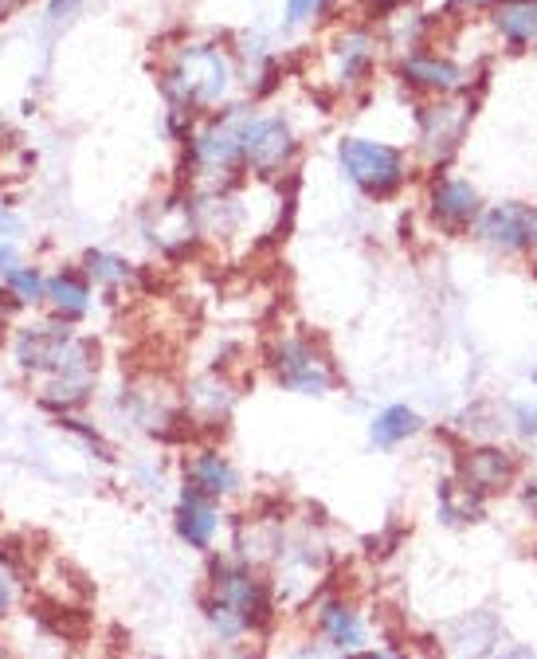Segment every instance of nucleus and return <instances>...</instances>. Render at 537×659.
I'll return each instance as SVG.
<instances>
[{
    "mask_svg": "<svg viewBox=\"0 0 537 659\" xmlns=\"http://www.w3.org/2000/svg\"><path fill=\"white\" fill-rule=\"evenodd\" d=\"M78 267L87 271V279H90V283H95L107 298H114L118 291H126V286L137 279V267L130 264L126 256H118V252H107V247H90L87 256L78 259Z\"/></svg>",
    "mask_w": 537,
    "mask_h": 659,
    "instance_id": "13",
    "label": "nucleus"
},
{
    "mask_svg": "<svg viewBox=\"0 0 537 659\" xmlns=\"http://www.w3.org/2000/svg\"><path fill=\"white\" fill-rule=\"evenodd\" d=\"M338 158H342L345 178L362 188L365 197L385 200L392 197L396 188L404 185V154L396 146H385V142L369 138H345L338 146Z\"/></svg>",
    "mask_w": 537,
    "mask_h": 659,
    "instance_id": "5",
    "label": "nucleus"
},
{
    "mask_svg": "<svg viewBox=\"0 0 537 659\" xmlns=\"http://www.w3.org/2000/svg\"><path fill=\"white\" fill-rule=\"evenodd\" d=\"M416 428H420V416L412 413L408 404H389V408L377 413V420H373L369 440L377 443V448H396V443L408 440Z\"/></svg>",
    "mask_w": 537,
    "mask_h": 659,
    "instance_id": "17",
    "label": "nucleus"
},
{
    "mask_svg": "<svg viewBox=\"0 0 537 659\" xmlns=\"http://www.w3.org/2000/svg\"><path fill=\"white\" fill-rule=\"evenodd\" d=\"M318 629H322V636L330 639L333 648H342V651H353L365 636L362 617H357L345 600H326L322 612H318Z\"/></svg>",
    "mask_w": 537,
    "mask_h": 659,
    "instance_id": "16",
    "label": "nucleus"
},
{
    "mask_svg": "<svg viewBox=\"0 0 537 659\" xmlns=\"http://www.w3.org/2000/svg\"><path fill=\"white\" fill-rule=\"evenodd\" d=\"M369 36H362V32H357V36H345L342 40V80L345 83H357L365 75V71H369Z\"/></svg>",
    "mask_w": 537,
    "mask_h": 659,
    "instance_id": "23",
    "label": "nucleus"
},
{
    "mask_svg": "<svg viewBox=\"0 0 537 659\" xmlns=\"http://www.w3.org/2000/svg\"><path fill=\"white\" fill-rule=\"evenodd\" d=\"M420 130H424V142H428V146L451 149L463 130V114H455V107H428L420 114Z\"/></svg>",
    "mask_w": 537,
    "mask_h": 659,
    "instance_id": "20",
    "label": "nucleus"
},
{
    "mask_svg": "<svg viewBox=\"0 0 537 659\" xmlns=\"http://www.w3.org/2000/svg\"><path fill=\"white\" fill-rule=\"evenodd\" d=\"M326 9V0H286V24H303Z\"/></svg>",
    "mask_w": 537,
    "mask_h": 659,
    "instance_id": "25",
    "label": "nucleus"
},
{
    "mask_svg": "<svg viewBox=\"0 0 537 659\" xmlns=\"http://www.w3.org/2000/svg\"><path fill=\"white\" fill-rule=\"evenodd\" d=\"M12 597H16V585H12V573L4 570V565H0V624H4V617H9Z\"/></svg>",
    "mask_w": 537,
    "mask_h": 659,
    "instance_id": "29",
    "label": "nucleus"
},
{
    "mask_svg": "<svg viewBox=\"0 0 537 659\" xmlns=\"http://www.w3.org/2000/svg\"><path fill=\"white\" fill-rule=\"evenodd\" d=\"M271 369L279 377L283 389L291 393H303V396H322L333 389V369L314 342L306 338H279L271 350Z\"/></svg>",
    "mask_w": 537,
    "mask_h": 659,
    "instance_id": "6",
    "label": "nucleus"
},
{
    "mask_svg": "<svg viewBox=\"0 0 537 659\" xmlns=\"http://www.w3.org/2000/svg\"><path fill=\"white\" fill-rule=\"evenodd\" d=\"M431 217H436V224L451 228V232H463V228L471 224V220L479 217V193L467 185V181H436L431 185Z\"/></svg>",
    "mask_w": 537,
    "mask_h": 659,
    "instance_id": "11",
    "label": "nucleus"
},
{
    "mask_svg": "<svg viewBox=\"0 0 537 659\" xmlns=\"http://www.w3.org/2000/svg\"><path fill=\"white\" fill-rule=\"evenodd\" d=\"M83 4H87V0H48V12H44V21H48L51 28H59V24H68L71 16L83 9Z\"/></svg>",
    "mask_w": 537,
    "mask_h": 659,
    "instance_id": "24",
    "label": "nucleus"
},
{
    "mask_svg": "<svg viewBox=\"0 0 537 659\" xmlns=\"http://www.w3.org/2000/svg\"><path fill=\"white\" fill-rule=\"evenodd\" d=\"M16 264H24V256H20L16 240H0V279L9 276V271H12Z\"/></svg>",
    "mask_w": 537,
    "mask_h": 659,
    "instance_id": "28",
    "label": "nucleus"
},
{
    "mask_svg": "<svg viewBox=\"0 0 537 659\" xmlns=\"http://www.w3.org/2000/svg\"><path fill=\"white\" fill-rule=\"evenodd\" d=\"M534 381H537V374H534Z\"/></svg>",
    "mask_w": 537,
    "mask_h": 659,
    "instance_id": "33",
    "label": "nucleus"
},
{
    "mask_svg": "<svg viewBox=\"0 0 537 659\" xmlns=\"http://www.w3.org/2000/svg\"><path fill=\"white\" fill-rule=\"evenodd\" d=\"M32 0H0V24L9 21L12 12H20V9H28Z\"/></svg>",
    "mask_w": 537,
    "mask_h": 659,
    "instance_id": "31",
    "label": "nucleus"
},
{
    "mask_svg": "<svg viewBox=\"0 0 537 659\" xmlns=\"http://www.w3.org/2000/svg\"><path fill=\"white\" fill-rule=\"evenodd\" d=\"M24 236V217L12 205H0V240Z\"/></svg>",
    "mask_w": 537,
    "mask_h": 659,
    "instance_id": "26",
    "label": "nucleus"
},
{
    "mask_svg": "<svg viewBox=\"0 0 537 659\" xmlns=\"http://www.w3.org/2000/svg\"><path fill=\"white\" fill-rule=\"evenodd\" d=\"M173 526H176V538L185 541V546H193V550H208V546H212V538H216V530H220L216 499H208V495L185 487V491H181V499H176Z\"/></svg>",
    "mask_w": 537,
    "mask_h": 659,
    "instance_id": "10",
    "label": "nucleus"
},
{
    "mask_svg": "<svg viewBox=\"0 0 537 659\" xmlns=\"http://www.w3.org/2000/svg\"><path fill=\"white\" fill-rule=\"evenodd\" d=\"M98 374H102V345H98V338L75 334V342L68 345V354H63L56 374L39 381V408H48L56 416L87 408L95 401Z\"/></svg>",
    "mask_w": 537,
    "mask_h": 659,
    "instance_id": "3",
    "label": "nucleus"
},
{
    "mask_svg": "<svg viewBox=\"0 0 537 659\" xmlns=\"http://www.w3.org/2000/svg\"><path fill=\"white\" fill-rule=\"evenodd\" d=\"M20 315H24V306H20L16 298H12L9 286L0 283V334H4V330H9V326L16 322Z\"/></svg>",
    "mask_w": 537,
    "mask_h": 659,
    "instance_id": "27",
    "label": "nucleus"
},
{
    "mask_svg": "<svg viewBox=\"0 0 537 659\" xmlns=\"http://www.w3.org/2000/svg\"><path fill=\"white\" fill-rule=\"evenodd\" d=\"M185 401L188 408H200L208 420H220V416L232 408V389H228L224 381H216V377H200V381H193Z\"/></svg>",
    "mask_w": 537,
    "mask_h": 659,
    "instance_id": "21",
    "label": "nucleus"
},
{
    "mask_svg": "<svg viewBox=\"0 0 537 659\" xmlns=\"http://www.w3.org/2000/svg\"><path fill=\"white\" fill-rule=\"evenodd\" d=\"M90 306H95V283L78 264H63L48 276V291H44V315L59 318V322L78 326L87 322Z\"/></svg>",
    "mask_w": 537,
    "mask_h": 659,
    "instance_id": "8",
    "label": "nucleus"
},
{
    "mask_svg": "<svg viewBox=\"0 0 537 659\" xmlns=\"http://www.w3.org/2000/svg\"><path fill=\"white\" fill-rule=\"evenodd\" d=\"M208 597H205V617L220 639H235L252 629H264L271 620V593H267L264 577H255L247 565L235 561H212L208 570Z\"/></svg>",
    "mask_w": 537,
    "mask_h": 659,
    "instance_id": "1",
    "label": "nucleus"
},
{
    "mask_svg": "<svg viewBox=\"0 0 537 659\" xmlns=\"http://www.w3.org/2000/svg\"><path fill=\"white\" fill-rule=\"evenodd\" d=\"M71 342H75V326L44 315V318H32V322L12 326L9 357L12 365H16V374L44 381V377H51L59 369V362H63Z\"/></svg>",
    "mask_w": 537,
    "mask_h": 659,
    "instance_id": "4",
    "label": "nucleus"
},
{
    "mask_svg": "<svg viewBox=\"0 0 537 659\" xmlns=\"http://www.w3.org/2000/svg\"><path fill=\"white\" fill-rule=\"evenodd\" d=\"M56 424H59V428H63V432H71V436H75V440H83V443H87V448L98 455V460H107V463L114 460V448H110V443L102 440V432H98L95 424L78 420L75 413H63V416H56Z\"/></svg>",
    "mask_w": 537,
    "mask_h": 659,
    "instance_id": "22",
    "label": "nucleus"
},
{
    "mask_svg": "<svg viewBox=\"0 0 537 659\" xmlns=\"http://www.w3.org/2000/svg\"><path fill=\"white\" fill-rule=\"evenodd\" d=\"M345 659H408L401 651H350Z\"/></svg>",
    "mask_w": 537,
    "mask_h": 659,
    "instance_id": "30",
    "label": "nucleus"
},
{
    "mask_svg": "<svg viewBox=\"0 0 537 659\" xmlns=\"http://www.w3.org/2000/svg\"><path fill=\"white\" fill-rule=\"evenodd\" d=\"M369 9L377 12V16H389V12L396 9V0H369Z\"/></svg>",
    "mask_w": 537,
    "mask_h": 659,
    "instance_id": "32",
    "label": "nucleus"
},
{
    "mask_svg": "<svg viewBox=\"0 0 537 659\" xmlns=\"http://www.w3.org/2000/svg\"><path fill=\"white\" fill-rule=\"evenodd\" d=\"M401 80L412 83V87H424V90H455L463 83V71L451 60H440V56L412 51L408 60L401 63Z\"/></svg>",
    "mask_w": 537,
    "mask_h": 659,
    "instance_id": "14",
    "label": "nucleus"
},
{
    "mask_svg": "<svg viewBox=\"0 0 537 659\" xmlns=\"http://www.w3.org/2000/svg\"><path fill=\"white\" fill-rule=\"evenodd\" d=\"M185 487L208 495V499H224V495H232L240 487V475H235L228 455H220L216 448H205V452H196L185 463Z\"/></svg>",
    "mask_w": 537,
    "mask_h": 659,
    "instance_id": "12",
    "label": "nucleus"
},
{
    "mask_svg": "<svg viewBox=\"0 0 537 659\" xmlns=\"http://www.w3.org/2000/svg\"><path fill=\"white\" fill-rule=\"evenodd\" d=\"M499 28L510 44H534L537 40V0H514V4H502Z\"/></svg>",
    "mask_w": 537,
    "mask_h": 659,
    "instance_id": "19",
    "label": "nucleus"
},
{
    "mask_svg": "<svg viewBox=\"0 0 537 659\" xmlns=\"http://www.w3.org/2000/svg\"><path fill=\"white\" fill-rule=\"evenodd\" d=\"M463 483H467V491H499L502 483L510 479V472H514V463H510L507 452H499V448H479V452H471L467 460H463Z\"/></svg>",
    "mask_w": 537,
    "mask_h": 659,
    "instance_id": "15",
    "label": "nucleus"
},
{
    "mask_svg": "<svg viewBox=\"0 0 537 659\" xmlns=\"http://www.w3.org/2000/svg\"><path fill=\"white\" fill-rule=\"evenodd\" d=\"M232 83V63L220 48L208 44H188L176 51V60L161 71V95H166L169 110L176 114H196L200 107H216L228 95Z\"/></svg>",
    "mask_w": 537,
    "mask_h": 659,
    "instance_id": "2",
    "label": "nucleus"
},
{
    "mask_svg": "<svg viewBox=\"0 0 537 659\" xmlns=\"http://www.w3.org/2000/svg\"><path fill=\"white\" fill-rule=\"evenodd\" d=\"M479 232L487 244L522 252V247L537 244V212L529 205H499L479 220Z\"/></svg>",
    "mask_w": 537,
    "mask_h": 659,
    "instance_id": "9",
    "label": "nucleus"
},
{
    "mask_svg": "<svg viewBox=\"0 0 537 659\" xmlns=\"http://www.w3.org/2000/svg\"><path fill=\"white\" fill-rule=\"evenodd\" d=\"M0 283L9 286L12 298H16L24 310H36V306H44V291H48V271H44L39 264H28V259H24V264L12 267L9 276L0 279Z\"/></svg>",
    "mask_w": 537,
    "mask_h": 659,
    "instance_id": "18",
    "label": "nucleus"
},
{
    "mask_svg": "<svg viewBox=\"0 0 537 659\" xmlns=\"http://www.w3.org/2000/svg\"><path fill=\"white\" fill-rule=\"evenodd\" d=\"M240 142H244V166L255 169L259 178L283 173L291 166L294 149H298V142H294L291 126L283 119H252V114H247Z\"/></svg>",
    "mask_w": 537,
    "mask_h": 659,
    "instance_id": "7",
    "label": "nucleus"
}]
</instances>
